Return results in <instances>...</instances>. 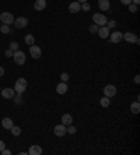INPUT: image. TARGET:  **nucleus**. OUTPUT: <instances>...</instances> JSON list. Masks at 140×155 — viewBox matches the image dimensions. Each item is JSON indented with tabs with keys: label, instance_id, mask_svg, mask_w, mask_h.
<instances>
[{
	"label": "nucleus",
	"instance_id": "nucleus-42",
	"mask_svg": "<svg viewBox=\"0 0 140 155\" xmlns=\"http://www.w3.org/2000/svg\"><path fill=\"white\" fill-rule=\"evenodd\" d=\"M0 25H1V22H0Z\"/></svg>",
	"mask_w": 140,
	"mask_h": 155
},
{
	"label": "nucleus",
	"instance_id": "nucleus-19",
	"mask_svg": "<svg viewBox=\"0 0 140 155\" xmlns=\"http://www.w3.org/2000/svg\"><path fill=\"white\" fill-rule=\"evenodd\" d=\"M62 123L65 126H69V124H73V117L70 116L69 113H65L62 116Z\"/></svg>",
	"mask_w": 140,
	"mask_h": 155
},
{
	"label": "nucleus",
	"instance_id": "nucleus-24",
	"mask_svg": "<svg viewBox=\"0 0 140 155\" xmlns=\"http://www.w3.org/2000/svg\"><path fill=\"white\" fill-rule=\"evenodd\" d=\"M13 99H14V102L17 103V105H20L22 102V94H14V96H13Z\"/></svg>",
	"mask_w": 140,
	"mask_h": 155
},
{
	"label": "nucleus",
	"instance_id": "nucleus-18",
	"mask_svg": "<svg viewBox=\"0 0 140 155\" xmlns=\"http://www.w3.org/2000/svg\"><path fill=\"white\" fill-rule=\"evenodd\" d=\"M1 126H3L6 130H10L11 127L14 126V123H13V120H11L10 117H4V119L1 120Z\"/></svg>",
	"mask_w": 140,
	"mask_h": 155
},
{
	"label": "nucleus",
	"instance_id": "nucleus-36",
	"mask_svg": "<svg viewBox=\"0 0 140 155\" xmlns=\"http://www.w3.org/2000/svg\"><path fill=\"white\" fill-rule=\"evenodd\" d=\"M6 148V144H4V141H1L0 140V152H1V150H4Z\"/></svg>",
	"mask_w": 140,
	"mask_h": 155
},
{
	"label": "nucleus",
	"instance_id": "nucleus-34",
	"mask_svg": "<svg viewBox=\"0 0 140 155\" xmlns=\"http://www.w3.org/2000/svg\"><path fill=\"white\" fill-rule=\"evenodd\" d=\"M1 154H3V155H10L11 151H10V150H6V148H4V150H1Z\"/></svg>",
	"mask_w": 140,
	"mask_h": 155
},
{
	"label": "nucleus",
	"instance_id": "nucleus-3",
	"mask_svg": "<svg viewBox=\"0 0 140 155\" xmlns=\"http://www.w3.org/2000/svg\"><path fill=\"white\" fill-rule=\"evenodd\" d=\"M13 59H14L16 64H18V66H22V64L25 63V53L18 49V51H16L14 53H13Z\"/></svg>",
	"mask_w": 140,
	"mask_h": 155
},
{
	"label": "nucleus",
	"instance_id": "nucleus-15",
	"mask_svg": "<svg viewBox=\"0 0 140 155\" xmlns=\"http://www.w3.org/2000/svg\"><path fill=\"white\" fill-rule=\"evenodd\" d=\"M98 7L101 11H108L111 7V3L109 0H98Z\"/></svg>",
	"mask_w": 140,
	"mask_h": 155
},
{
	"label": "nucleus",
	"instance_id": "nucleus-6",
	"mask_svg": "<svg viewBox=\"0 0 140 155\" xmlns=\"http://www.w3.org/2000/svg\"><path fill=\"white\" fill-rule=\"evenodd\" d=\"M13 24H14V27L17 30H22V28H25L28 25V20L25 17H18V18H14V22Z\"/></svg>",
	"mask_w": 140,
	"mask_h": 155
},
{
	"label": "nucleus",
	"instance_id": "nucleus-22",
	"mask_svg": "<svg viewBox=\"0 0 140 155\" xmlns=\"http://www.w3.org/2000/svg\"><path fill=\"white\" fill-rule=\"evenodd\" d=\"M109 103H111V101H109V98H108V96H104V98H101V99H99V105H101L102 108H108V106H109Z\"/></svg>",
	"mask_w": 140,
	"mask_h": 155
},
{
	"label": "nucleus",
	"instance_id": "nucleus-9",
	"mask_svg": "<svg viewBox=\"0 0 140 155\" xmlns=\"http://www.w3.org/2000/svg\"><path fill=\"white\" fill-rule=\"evenodd\" d=\"M104 95H105V96H108V98H112V96H115V95H116V87H115V85H112V84L107 85V87L104 88Z\"/></svg>",
	"mask_w": 140,
	"mask_h": 155
},
{
	"label": "nucleus",
	"instance_id": "nucleus-30",
	"mask_svg": "<svg viewBox=\"0 0 140 155\" xmlns=\"http://www.w3.org/2000/svg\"><path fill=\"white\" fill-rule=\"evenodd\" d=\"M128 7H129V11H130V13H132V14L137 11V6H136V4H133V3H130V4H129V6H128Z\"/></svg>",
	"mask_w": 140,
	"mask_h": 155
},
{
	"label": "nucleus",
	"instance_id": "nucleus-26",
	"mask_svg": "<svg viewBox=\"0 0 140 155\" xmlns=\"http://www.w3.org/2000/svg\"><path fill=\"white\" fill-rule=\"evenodd\" d=\"M66 130H67V133H69V134H74V133H76V127L73 126V124L66 126Z\"/></svg>",
	"mask_w": 140,
	"mask_h": 155
},
{
	"label": "nucleus",
	"instance_id": "nucleus-27",
	"mask_svg": "<svg viewBox=\"0 0 140 155\" xmlns=\"http://www.w3.org/2000/svg\"><path fill=\"white\" fill-rule=\"evenodd\" d=\"M98 28H99L98 25L93 24V25H90V28H88V30H90V32H91V34H97V32H98Z\"/></svg>",
	"mask_w": 140,
	"mask_h": 155
},
{
	"label": "nucleus",
	"instance_id": "nucleus-29",
	"mask_svg": "<svg viewBox=\"0 0 140 155\" xmlns=\"http://www.w3.org/2000/svg\"><path fill=\"white\" fill-rule=\"evenodd\" d=\"M90 9H91V6H90V3H81V10L83 11H88L90 10Z\"/></svg>",
	"mask_w": 140,
	"mask_h": 155
},
{
	"label": "nucleus",
	"instance_id": "nucleus-28",
	"mask_svg": "<svg viewBox=\"0 0 140 155\" xmlns=\"http://www.w3.org/2000/svg\"><path fill=\"white\" fill-rule=\"evenodd\" d=\"M10 51H13V52H16V51H18V43L17 42H11L10 43V48H9Z\"/></svg>",
	"mask_w": 140,
	"mask_h": 155
},
{
	"label": "nucleus",
	"instance_id": "nucleus-40",
	"mask_svg": "<svg viewBox=\"0 0 140 155\" xmlns=\"http://www.w3.org/2000/svg\"><path fill=\"white\" fill-rule=\"evenodd\" d=\"M77 1H78V3H80V4H81V3H86L87 0H77Z\"/></svg>",
	"mask_w": 140,
	"mask_h": 155
},
{
	"label": "nucleus",
	"instance_id": "nucleus-37",
	"mask_svg": "<svg viewBox=\"0 0 140 155\" xmlns=\"http://www.w3.org/2000/svg\"><path fill=\"white\" fill-rule=\"evenodd\" d=\"M135 83H136V84H139V83H140V75H139V74H137V75L135 77Z\"/></svg>",
	"mask_w": 140,
	"mask_h": 155
},
{
	"label": "nucleus",
	"instance_id": "nucleus-4",
	"mask_svg": "<svg viewBox=\"0 0 140 155\" xmlns=\"http://www.w3.org/2000/svg\"><path fill=\"white\" fill-rule=\"evenodd\" d=\"M0 22H3V24H6V25H11V24L14 22L13 14H11V13H7V11H3V13L0 14Z\"/></svg>",
	"mask_w": 140,
	"mask_h": 155
},
{
	"label": "nucleus",
	"instance_id": "nucleus-41",
	"mask_svg": "<svg viewBox=\"0 0 140 155\" xmlns=\"http://www.w3.org/2000/svg\"><path fill=\"white\" fill-rule=\"evenodd\" d=\"M0 91H1V88H0Z\"/></svg>",
	"mask_w": 140,
	"mask_h": 155
},
{
	"label": "nucleus",
	"instance_id": "nucleus-11",
	"mask_svg": "<svg viewBox=\"0 0 140 155\" xmlns=\"http://www.w3.org/2000/svg\"><path fill=\"white\" fill-rule=\"evenodd\" d=\"M98 35H99V38H102V39H107L108 36H109V28H108L107 25H104V27H99L98 28V32H97Z\"/></svg>",
	"mask_w": 140,
	"mask_h": 155
},
{
	"label": "nucleus",
	"instance_id": "nucleus-23",
	"mask_svg": "<svg viewBox=\"0 0 140 155\" xmlns=\"http://www.w3.org/2000/svg\"><path fill=\"white\" fill-rule=\"evenodd\" d=\"M10 131H11V134H13V135H16V137H17V135H20V134H21V129H20L18 126H13V127L10 129Z\"/></svg>",
	"mask_w": 140,
	"mask_h": 155
},
{
	"label": "nucleus",
	"instance_id": "nucleus-2",
	"mask_svg": "<svg viewBox=\"0 0 140 155\" xmlns=\"http://www.w3.org/2000/svg\"><path fill=\"white\" fill-rule=\"evenodd\" d=\"M93 21H94V24L98 25V27H104V25H107V17L104 16V14H99V13H95L94 16H93Z\"/></svg>",
	"mask_w": 140,
	"mask_h": 155
},
{
	"label": "nucleus",
	"instance_id": "nucleus-16",
	"mask_svg": "<svg viewBox=\"0 0 140 155\" xmlns=\"http://www.w3.org/2000/svg\"><path fill=\"white\" fill-rule=\"evenodd\" d=\"M28 154L30 155H41L42 154V148L39 145H31L30 150H28Z\"/></svg>",
	"mask_w": 140,
	"mask_h": 155
},
{
	"label": "nucleus",
	"instance_id": "nucleus-38",
	"mask_svg": "<svg viewBox=\"0 0 140 155\" xmlns=\"http://www.w3.org/2000/svg\"><path fill=\"white\" fill-rule=\"evenodd\" d=\"M3 74H4V69H3V67H1V66H0V77H1V75H3Z\"/></svg>",
	"mask_w": 140,
	"mask_h": 155
},
{
	"label": "nucleus",
	"instance_id": "nucleus-1",
	"mask_svg": "<svg viewBox=\"0 0 140 155\" xmlns=\"http://www.w3.org/2000/svg\"><path fill=\"white\" fill-rule=\"evenodd\" d=\"M27 85H28V83H27L25 78H18L16 81V84H14V91H16V94H24V91L27 90Z\"/></svg>",
	"mask_w": 140,
	"mask_h": 155
},
{
	"label": "nucleus",
	"instance_id": "nucleus-33",
	"mask_svg": "<svg viewBox=\"0 0 140 155\" xmlns=\"http://www.w3.org/2000/svg\"><path fill=\"white\" fill-rule=\"evenodd\" d=\"M13 53H14V52H13V51H10V49H7L4 55H6V57H13Z\"/></svg>",
	"mask_w": 140,
	"mask_h": 155
},
{
	"label": "nucleus",
	"instance_id": "nucleus-21",
	"mask_svg": "<svg viewBox=\"0 0 140 155\" xmlns=\"http://www.w3.org/2000/svg\"><path fill=\"white\" fill-rule=\"evenodd\" d=\"M24 41H25V43H27V45H30V46H31V45H34V43H35V38H34L31 34H28V35H25Z\"/></svg>",
	"mask_w": 140,
	"mask_h": 155
},
{
	"label": "nucleus",
	"instance_id": "nucleus-17",
	"mask_svg": "<svg viewBox=\"0 0 140 155\" xmlns=\"http://www.w3.org/2000/svg\"><path fill=\"white\" fill-rule=\"evenodd\" d=\"M67 90H69V88H67V84L63 83V81H62L60 84H57V85H56V92L60 94V95L66 94V92H67Z\"/></svg>",
	"mask_w": 140,
	"mask_h": 155
},
{
	"label": "nucleus",
	"instance_id": "nucleus-12",
	"mask_svg": "<svg viewBox=\"0 0 140 155\" xmlns=\"http://www.w3.org/2000/svg\"><path fill=\"white\" fill-rule=\"evenodd\" d=\"M14 94H16V91H14V88H4V90H1V96L3 98H6V99H11L13 96H14Z\"/></svg>",
	"mask_w": 140,
	"mask_h": 155
},
{
	"label": "nucleus",
	"instance_id": "nucleus-14",
	"mask_svg": "<svg viewBox=\"0 0 140 155\" xmlns=\"http://www.w3.org/2000/svg\"><path fill=\"white\" fill-rule=\"evenodd\" d=\"M34 9L37 11H42L46 9V0H35L34 3Z\"/></svg>",
	"mask_w": 140,
	"mask_h": 155
},
{
	"label": "nucleus",
	"instance_id": "nucleus-13",
	"mask_svg": "<svg viewBox=\"0 0 140 155\" xmlns=\"http://www.w3.org/2000/svg\"><path fill=\"white\" fill-rule=\"evenodd\" d=\"M80 10H81V4H80L77 0L69 4V11H70L72 14H76V13H78Z\"/></svg>",
	"mask_w": 140,
	"mask_h": 155
},
{
	"label": "nucleus",
	"instance_id": "nucleus-31",
	"mask_svg": "<svg viewBox=\"0 0 140 155\" xmlns=\"http://www.w3.org/2000/svg\"><path fill=\"white\" fill-rule=\"evenodd\" d=\"M107 27L109 28V30L115 28V27H116V21H115V20H111L109 22H107Z\"/></svg>",
	"mask_w": 140,
	"mask_h": 155
},
{
	"label": "nucleus",
	"instance_id": "nucleus-8",
	"mask_svg": "<svg viewBox=\"0 0 140 155\" xmlns=\"http://www.w3.org/2000/svg\"><path fill=\"white\" fill-rule=\"evenodd\" d=\"M53 133H55V135H57V137H63V135H66V134H67L66 126H65V124H57V126H55V127H53Z\"/></svg>",
	"mask_w": 140,
	"mask_h": 155
},
{
	"label": "nucleus",
	"instance_id": "nucleus-25",
	"mask_svg": "<svg viewBox=\"0 0 140 155\" xmlns=\"http://www.w3.org/2000/svg\"><path fill=\"white\" fill-rule=\"evenodd\" d=\"M0 31L3 34H10V25H6V24L0 25Z\"/></svg>",
	"mask_w": 140,
	"mask_h": 155
},
{
	"label": "nucleus",
	"instance_id": "nucleus-10",
	"mask_svg": "<svg viewBox=\"0 0 140 155\" xmlns=\"http://www.w3.org/2000/svg\"><path fill=\"white\" fill-rule=\"evenodd\" d=\"M109 41L112 42V43H119V42L122 41V32L119 31H114L112 34H109Z\"/></svg>",
	"mask_w": 140,
	"mask_h": 155
},
{
	"label": "nucleus",
	"instance_id": "nucleus-32",
	"mask_svg": "<svg viewBox=\"0 0 140 155\" xmlns=\"http://www.w3.org/2000/svg\"><path fill=\"white\" fill-rule=\"evenodd\" d=\"M60 80H62L63 83H67V81H69V74H67V73H62V74H60Z\"/></svg>",
	"mask_w": 140,
	"mask_h": 155
},
{
	"label": "nucleus",
	"instance_id": "nucleus-35",
	"mask_svg": "<svg viewBox=\"0 0 140 155\" xmlns=\"http://www.w3.org/2000/svg\"><path fill=\"white\" fill-rule=\"evenodd\" d=\"M120 3L125 4V6H129L130 3H132V0H120Z\"/></svg>",
	"mask_w": 140,
	"mask_h": 155
},
{
	"label": "nucleus",
	"instance_id": "nucleus-7",
	"mask_svg": "<svg viewBox=\"0 0 140 155\" xmlns=\"http://www.w3.org/2000/svg\"><path fill=\"white\" fill-rule=\"evenodd\" d=\"M30 53H31V57H32V59H39V57L42 56L41 48L37 46V45H31V46H30Z\"/></svg>",
	"mask_w": 140,
	"mask_h": 155
},
{
	"label": "nucleus",
	"instance_id": "nucleus-39",
	"mask_svg": "<svg viewBox=\"0 0 140 155\" xmlns=\"http://www.w3.org/2000/svg\"><path fill=\"white\" fill-rule=\"evenodd\" d=\"M133 1V4H136V6H139V3H140V0H132Z\"/></svg>",
	"mask_w": 140,
	"mask_h": 155
},
{
	"label": "nucleus",
	"instance_id": "nucleus-5",
	"mask_svg": "<svg viewBox=\"0 0 140 155\" xmlns=\"http://www.w3.org/2000/svg\"><path fill=\"white\" fill-rule=\"evenodd\" d=\"M122 39H125L128 43H137L139 45V38L133 32H125V34H122Z\"/></svg>",
	"mask_w": 140,
	"mask_h": 155
},
{
	"label": "nucleus",
	"instance_id": "nucleus-20",
	"mask_svg": "<svg viewBox=\"0 0 140 155\" xmlns=\"http://www.w3.org/2000/svg\"><path fill=\"white\" fill-rule=\"evenodd\" d=\"M130 111H132V113L137 115L140 112V103L139 101H135V102H132V105H130Z\"/></svg>",
	"mask_w": 140,
	"mask_h": 155
}]
</instances>
